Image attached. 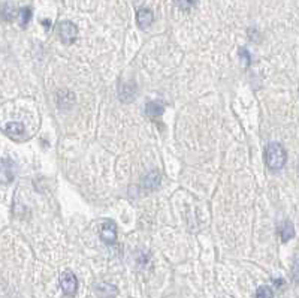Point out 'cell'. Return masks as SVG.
<instances>
[{"mask_svg":"<svg viewBox=\"0 0 299 298\" xmlns=\"http://www.w3.org/2000/svg\"><path fill=\"white\" fill-rule=\"evenodd\" d=\"M165 111V105L162 101H151L148 102L147 107H145V114L151 118V120H156V118H159Z\"/></svg>","mask_w":299,"mask_h":298,"instance_id":"7","label":"cell"},{"mask_svg":"<svg viewBox=\"0 0 299 298\" xmlns=\"http://www.w3.org/2000/svg\"><path fill=\"white\" fill-rule=\"evenodd\" d=\"M100 238L106 244H114L117 242V225L114 220H105L100 226Z\"/></svg>","mask_w":299,"mask_h":298,"instance_id":"4","label":"cell"},{"mask_svg":"<svg viewBox=\"0 0 299 298\" xmlns=\"http://www.w3.org/2000/svg\"><path fill=\"white\" fill-rule=\"evenodd\" d=\"M3 132L5 135H8L9 138H14V139H20L24 134V126L21 123H17V122H11L8 125H5L3 128Z\"/></svg>","mask_w":299,"mask_h":298,"instance_id":"8","label":"cell"},{"mask_svg":"<svg viewBox=\"0 0 299 298\" xmlns=\"http://www.w3.org/2000/svg\"><path fill=\"white\" fill-rule=\"evenodd\" d=\"M159 182H160L159 172H157V171H153V172H150V174L145 177L144 185H145L147 188H150V189H153V188H156V186L159 185Z\"/></svg>","mask_w":299,"mask_h":298,"instance_id":"10","label":"cell"},{"mask_svg":"<svg viewBox=\"0 0 299 298\" xmlns=\"http://www.w3.org/2000/svg\"><path fill=\"white\" fill-rule=\"evenodd\" d=\"M58 36L63 44H74L78 38V27L72 21H62L58 24Z\"/></svg>","mask_w":299,"mask_h":298,"instance_id":"2","label":"cell"},{"mask_svg":"<svg viewBox=\"0 0 299 298\" xmlns=\"http://www.w3.org/2000/svg\"><path fill=\"white\" fill-rule=\"evenodd\" d=\"M278 234H280L281 242H283V243H287L290 238H293V235H295L293 223L289 222V220H284V222L278 226Z\"/></svg>","mask_w":299,"mask_h":298,"instance_id":"9","label":"cell"},{"mask_svg":"<svg viewBox=\"0 0 299 298\" xmlns=\"http://www.w3.org/2000/svg\"><path fill=\"white\" fill-rule=\"evenodd\" d=\"M18 17H20V24L24 27L28 24V21L32 20V9L30 8H23L20 12H18Z\"/></svg>","mask_w":299,"mask_h":298,"instance_id":"12","label":"cell"},{"mask_svg":"<svg viewBox=\"0 0 299 298\" xmlns=\"http://www.w3.org/2000/svg\"><path fill=\"white\" fill-rule=\"evenodd\" d=\"M287 161V153L284 147L278 142H271L268 144L265 148V162L266 166L273 171H278L286 165Z\"/></svg>","mask_w":299,"mask_h":298,"instance_id":"1","label":"cell"},{"mask_svg":"<svg viewBox=\"0 0 299 298\" xmlns=\"http://www.w3.org/2000/svg\"><path fill=\"white\" fill-rule=\"evenodd\" d=\"M196 2H198V0H176L178 6L181 8V9H184V11H187V9H190L192 6H195Z\"/></svg>","mask_w":299,"mask_h":298,"instance_id":"14","label":"cell"},{"mask_svg":"<svg viewBox=\"0 0 299 298\" xmlns=\"http://www.w3.org/2000/svg\"><path fill=\"white\" fill-rule=\"evenodd\" d=\"M15 15H17V11H15L14 8H9L8 5H5V8H3V17H5V20H12Z\"/></svg>","mask_w":299,"mask_h":298,"instance_id":"15","label":"cell"},{"mask_svg":"<svg viewBox=\"0 0 299 298\" xmlns=\"http://www.w3.org/2000/svg\"><path fill=\"white\" fill-rule=\"evenodd\" d=\"M256 298H274V292L269 286H260L256 292Z\"/></svg>","mask_w":299,"mask_h":298,"instance_id":"13","label":"cell"},{"mask_svg":"<svg viewBox=\"0 0 299 298\" xmlns=\"http://www.w3.org/2000/svg\"><path fill=\"white\" fill-rule=\"evenodd\" d=\"M15 175H17V165H15V162L12 159L5 158L3 163H2V180H3V183L6 185V183L12 182L14 178H15Z\"/></svg>","mask_w":299,"mask_h":298,"instance_id":"6","label":"cell"},{"mask_svg":"<svg viewBox=\"0 0 299 298\" xmlns=\"http://www.w3.org/2000/svg\"><path fill=\"white\" fill-rule=\"evenodd\" d=\"M60 288L65 292V295L72 297L76 294L78 289V279L72 271H65L62 276H60Z\"/></svg>","mask_w":299,"mask_h":298,"instance_id":"3","label":"cell"},{"mask_svg":"<svg viewBox=\"0 0 299 298\" xmlns=\"http://www.w3.org/2000/svg\"><path fill=\"white\" fill-rule=\"evenodd\" d=\"M98 292L102 297H115L117 295V288L114 285H108V283H100L98 288Z\"/></svg>","mask_w":299,"mask_h":298,"instance_id":"11","label":"cell"},{"mask_svg":"<svg viewBox=\"0 0 299 298\" xmlns=\"http://www.w3.org/2000/svg\"><path fill=\"white\" fill-rule=\"evenodd\" d=\"M292 276H293V280L296 283H299V258L295 261V264L292 267Z\"/></svg>","mask_w":299,"mask_h":298,"instance_id":"16","label":"cell"},{"mask_svg":"<svg viewBox=\"0 0 299 298\" xmlns=\"http://www.w3.org/2000/svg\"><path fill=\"white\" fill-rule=\"evenodd\" d=\"M154 21V14L151 9L148 8H141L136 12V23L139 26V28H148L150 26L153 24Z\"/></svg>","mask_w":299,"mask_h":298,"instance_id":"5","label":"cell"}]
</instances>
